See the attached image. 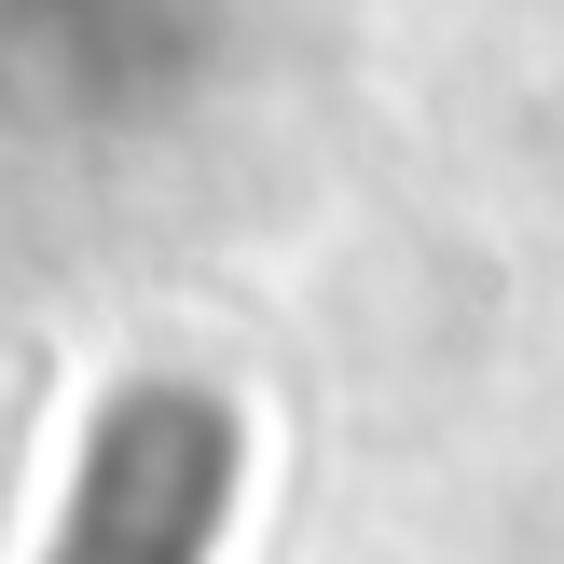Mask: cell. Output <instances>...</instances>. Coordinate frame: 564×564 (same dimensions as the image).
<instances>
[{
  "mask_svg": "<svg viewBox=\"0 0 564 564\" xmlns=\"http://www.w3.org/2000/svg\"><path fill=\"white\" fill-rule=\"evenodd\" d=\"M235 510V413L193 386H124L83 427L42 564H207Z\"/></svg>",
  "mask_w": 564,
  "mask_h": 564,
  "instance_id": "cell-1",
  "label": "cell"
}]
</instances>
